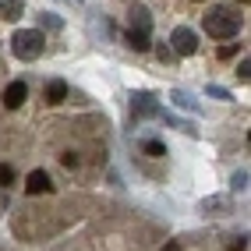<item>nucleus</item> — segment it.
Segmentation results:
<instances>
[{
    "label": "nucleus",
    "instance_id": "1",
    "mask_svg": "<svg viewBox=\"0 0 251 251\" xmlns=\"http://www.w3.org/2000/svg\"><path fill=\"white\" fill-rule=\"evenodd\" d=\"M205 32L212 39H233L241 32V14H233V7H212L205 14Z\"/></svg>",
    "mask_w": 251,
    "mask_h": 251
},
{
    "label": "nucleus",
    "instance_id": "2",
    "mask_svg": "<svg viewBox=\"0 0 251 251\" xmlns=\"http://www.w3.org/2000/svg\"><path fill=\"white\" fill-rule=\"evenodd\" d=\"M11 50H14V57H18V60H36L46 50V36L39 28H22V32H14Z\"/></svg>",
    "mask_w": 251,
    "mask_h": 251
},
{
    "label": "nucleus",
    "instance_id": "3",
    "mask_svg": "<svg viewBox=\"0 0 251 251\" xmlns=\"http://www.w3.org/2000/svg\"><path fill=\"white\" fill-rule=\"evenodd\" d=\"M170 50H174L177 57H191L195 50H198V36H195L191 28L180 25V28H174V36H170Z\"/></svg>",
    "mask_w": 251,
    "mask_h": 251
},
{
    "label": "nucleus",
    "instance_id": "4",
    "mask_svg": "<svg viewBox=\"0 0 251 251\" xmlns=\"http://www.w3.org/2000/svg\"><path fill=\"white\" fill-rule=\"evenodd\" d=\"M156 113H159V103L149 92H131V117L135 121L138 117H156Z\"/></svg>",
    "mask_w": 251,
    "mask_h": 251
},
{
    "label": "nucleus",
    "instance_id": "5",
    "mask_svg": "<svg viewBox=\"0 0 251 251\" xmlns=\"http://www.w3.org/2000/svg\"><path fill=\"white\" fill-rule=\"evenodd\" d=\"M25 99H28V85H25V81H11V85L4 89V106L7 110H18Z\"/></svg>",
    "mask_w": 251,
    "mask_h": 251
},
{
    "label": "nucleus",
    "instance_id": "6",
    "mask_svg": "<svg viewBox=\"0 0 251 251\" xmlns=\"http://www.w3.org/2000/svg\"><path fill=\"white\" fill-rule=\"evenodd\" d=\"M25 191L28 195H46V191H53V180H50L46 170H32L28 180H25Z\"/></svg>",
    "mask_w": 251,
    "mask_h": 251
},
{
    "label": "nucleus",
    "instance_id": "7",
    "mask_svg": "<svg viewBox=\"0 0 251 251\" xmlns=\"http://www.w3.org/2000/svg\"><path fill=\"white\" fill-rule=\"evenodd\" d=\"M43 99H46V103H64V99H68V81H64V78H50L46 81V85H43Z\"/></svg>",
    "mask_w": 251,
    "mask_h": 251
},
{
    "label": "nucleus",
    "instance_id": "8",
    "mask_svg": "<svg viewBox=\"0 0 251 251\" xmlns=\"http://www.w3.org/2000/svg\"><path fill=\"white\" fill-rule=\"evenodd\" d=\"M135 32H152V14H149L145 7H131V25Z\"/></svg>",
    "mask_w": 251,
    "mask_h": 251
},
{
    "label": "nucleus",
    "instance_id": "9",
    "mask_svg": "<svg viewBox=\"0 0 251 251\" xmlns=\"http://www.w3.org/2000/svg\"><path fill=\"white\" fill-rule=\"evenodd\" d=\"M124 43L135 50V53H145L149 46H152V39H149V32H135V28H127V36H124Z\"/></svg>",
    "mask_w": 251,
    "mask_h": 251
},
{
    "label": "nucleus",
    "instance_id": "10",
    "mask_svg": "<svg viewBox=\"0 0 251 251\" xmlns=\"http://www.w3.org/2000/svg\"><path fill=\"white\" fill-rule=\"evenodd\" d=\"M170 99H174V103H177L180 110H195V113L202 110V106H198V103H195V99H191L188 92H184V89H174V92H170Z\"/></svg>",
    "mask_w": 251,
    "mask_h": 251
},
{
    "label": "nucleus",
    "instance_id": "11",
    "mask_svg": "<svg viewBox=\"0 0 251 251\" xmlns=\"http://www.w3.org/2000/svg\"><path fill=\"white\" fill-rule=\"evenodd\" d=\"M0 11H4V18H22L25 4L22 0H0Z\"/></svg>",
    "mask_w": 251,
    "mask_h": 251
},
{
    "label": "nucleus",
    "instance_id": "12",
    "mask_svg": "<svg viewBox=\"0 0 251 251\" xmlns=\"http://www.w3.org/2000/svg\"><path fill=\"white\" fill-rule=\"evenodd\" d=\"M14 177H18V174H14V166L11 163H0V188H11Z\"/></svg>",
    "mask_w": 251,
    "mask_h": 251
},
{
    "label": "nucleus",
    "instance_id": "13",
    "mask_svg": "<svg viewBox=\"0 0 251 251\" xmlns=\"http://www.w3.org/2000/svg\"><path fill=\"white\" fill-rule=\"evenodd\" d=\"M145 152L159 159V156H166V145H163V142H156V138H149V142H145Z\"/></svg>",
    "mask_w": 251,
    "mask_h": 251
},
{
    "label": "nucleus",
    "instance_id": "14",
    "mask_svg": "<svg viewBox=\"0 0 251 251\" xmlns=\"http://www.w3.org/2000/svg\"><path fill=\"white\" fill-rule=\"evenodd\" d=\"M230 188H233V191H244V188H248V170H237V174H233Z\"/></svg>",
    "mask_w": 251,
    "mask_h": 251
},
{
    "label": "nucleus",
    "instance_id": "15",
    "mask_svg": "<svg viewBox=\"0 0 251 251\" xmlns=\"http://www.w3.org/2000/svg\"><path fill=\"white\" fill-rule=\"evenodd\" d=\"M237 78H241V81H248V78H251V60H248V57L237 64Z\"/></svg>",
    "mask_w": 251,
    "mask_h": 251
},
{
    "label": "nucleus",
    "instance_id": "16",
    "mask_svg": "<svg viewBox=\"0 0 251 251\" xmlns=\"http://www.w3.org/2000/svg\"><path fill=\"white\" fill-rule=\"evenodd\" d=\"M226 251H248V237H233V241L226 244Z\"/></svg>",
    "mask_w": 251,
    "mask_h": 251
},
{
    "label": "nucleus",
    "instance_id": "17",
    "mask_svg": "<svg viewBox=\"0 0 251 251\" xmlns=\"http://www.w3.org/2000/svg\"><path fill=\"white\" fill-rule=\"evenodd\" d=\"M205 92H209L212 99H230V92H226V89H220V85H209Z\"/></svg>",
    "mask_w": 251,
    "mask_h": 251
},
{
    "label": "nucleus",
    "instance_id": "18",
    "mask_svg": "<svg viewBox=\"0 0 251 251\" xmlns=\"http://www.w3.org/2000/svg\"><path fill=\"white\" fill-rule=\"evenodd\" d=\"M156 53H159V60H170V57H174V50L166 46V43H159V46H156Z\"/></svg>",
    "mask_w": 251,
    "mask_h": 251
},
{
    "label": "nucleus",
    "instance_id": "19",
    "mask_svg": "<svg viewBox=\"0 0 251 251\" xmlns=\"http://www.w3.org/2000/svg\"><path fill=\"white\" fill-rule=\"evenodd\" d=\"M64 166H78V156L75 152H64Z\"/></svg>",
    "mask_w": 251,
    "mask_h": 251
},
{
    "label": "nucleus",
    "instance_id": "20",
    "mask_svg": "<svg viewBox=\"0 0 251 251\" xmlns=\"http://www.w3.org/2000/svg\"><path fill=\"white\" fill-rule=\"evenodd\" d=\"M163 251H184V248H180V241H166V244H163Z\"/></svg>",
    "mask_w": 251,
    "mask_h": 251
},
{
    "label": "nucleus",
    "instance_id": "21",
    "mask_svg": "<svg viewBox=\"0 0 251 251\" xmlns=\"http://www.w3.org/2000/svg\"><path fill=\"white\" fill-rule=\"evenodd\" d=\"M241 4H248V0H241Z\"/></svg>",
    "mask_w": 251,
    "mask_h": 251
}]
</instances>
